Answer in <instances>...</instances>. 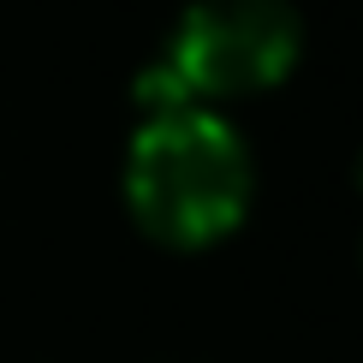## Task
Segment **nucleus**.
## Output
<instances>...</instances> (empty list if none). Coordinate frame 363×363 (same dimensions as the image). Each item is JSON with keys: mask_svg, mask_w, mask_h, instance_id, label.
<instances>
[{"mask_svg": "<svg viewBox=\"0 0 363 363\" xmlns=\"http://www.w3.org/2000/svg\"><path fill=\"white\" fill-rule=\"evenodd\" d=\"M250 149L208 108L155 113L125 149V203L155 245L203 250L250 215Z\"/></svg>", "mask_w": 363, "mask_h": 363, "instance_id": "obj_1", "label": "nucleus"}, {"mask_svg": "<svg viewBox=\"0 0 363 363\" xmlns=\"http://www.w3.org/2000/svg\"><path fill=\"white\" fill-rule=\"evenodd\" d=\"M298 48H304V18L292 0H196L155 60L173 72L191 108H203L286 84Z\"/></svg>", "mask_w": 363, "mask_h": 363, "instance_id": "obj_2", "label": "nucleus"}, {"mask_svg": "<svg viewBox=\"0 0 363 363\" xmlns=\"http://www.w3.org/2000/svg\"><path fill=\"white\" fill-rule=\"evenodd\" d=\"M357 185H363V155H357Z\"/></svg>", "mask_w": 363, "mask_h": 363, "instance_id": "obj_3", "label": "nucleus"}]
</instances>
